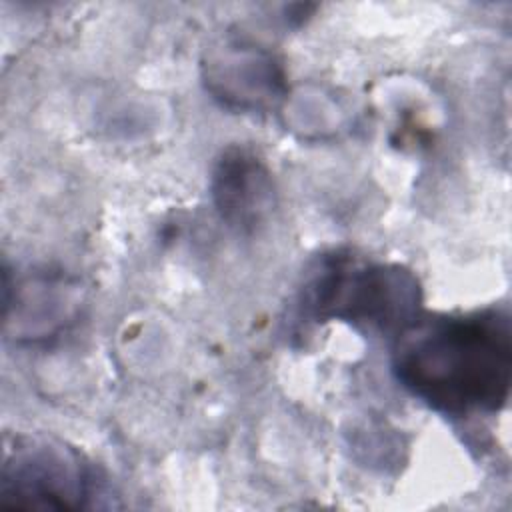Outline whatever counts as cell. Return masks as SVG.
Segmentation results:
<instances>
[{
    "mask_svg": "<svg viewBox=\"0 0 512 512\" xmlns=\"http://www.w3.org/2000/svg\"><path fill=\"white\" fill-rule=\"evenodd\" d=\"M210 190L220 218L238 232H252L272 212L274 180L256 152L230 146L218 156Z\"/></svg>",
    "mask_w": 512,
    "mask_h": 512,
    "instance_id": "4",
    "label": "cell"
},
{
    "mask_svg": "<svg viewBox=\"0 0 512 512\" xmlns=\"http://www.w3.org/2000/svg\"><path fill=\"white\" fill-rule=\"evenodd\" d=\"M390 366L406 392L440 414H496L512 388L510 314L416 316L396 334Z\"/></svg>",
    "mask_w": 512,
    "mask_h": 512,
    "instance_id": "1",
    "label": "cell"
},
{
    "mask_svg": "<svg viewBox=\"0 0 512 512\" xmlns=\"http://www.w3.org/2000/svg\"><path fill=\"white\" fill-rule=\"evenodd\" d=\"M100 484L92 464L66 442L42 434L6 438L0 506L80 510L94 506Z\"/></svg>",
    "mask_w": 512,
    "mask_h": 512,
    "instance_id": "3",
    "label": "cell"
},
{
    "mask_svg": "<svg viewBox=\"0 0 512 512\" xmlns=\"http://www.w3.org/2000/svg\"><path fill=\"white\" fill-rule=\"evenodd\" d=\"M420 302L422 288L410 270L350 254L320 258L298 294L308 320H340L386 334H398L420 316Z\"/></svg>",
    "mask_w": 512,
    "mask_h": 512,
    "instance_id": "2",
    "label": "cell"
}]
</instances>
